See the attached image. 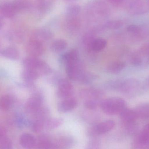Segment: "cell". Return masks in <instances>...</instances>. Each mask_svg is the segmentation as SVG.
Wrapping results in <instances>:
<instances>
[{
  "label": "cell",
  "instance_id": "35",
  "mask_svg": "<svg viewBox=\"0 0 149 149\" xmlns=\"http://www.w3.org/2000/svg\"><path fill=\"white\" fill-rule=\"evenodd\" d=\"M108 1L111 3H115V4H119L121 3L124 1L125 0H107Z\"/></svg>",
  "mask_w": 149,
  "mask_h": 149
},
{
  "label": "cell",
  "instance_id": "37",
  "mask_svg": "<svg viewBox=\"0 0 149 149\" xmlns=\"http://www.w3.org/2000/svg\"><path fill=\"white\" fill-rule=\"evenodd\" d=\"M3 25V22L2 19L0 17V30L2 28Z\"/></svg>",
  "mask_w": 149,
  "mask_h": 149
},
{
  "label": "cell",
  "instance_id": "25",
  "mask_svg": "<svg viewBox=\"0 0 149 149\" xmlns=\"http://www.w3.org/2000/svg\"><path fill=\"white\" fill-rule=\"evenodd\" d=\"M12 99L8 95H4L0 98V109L6 111L10 108L12 105Z\"/></svg>",
  "mask_w": 149,
  "mask_h": 149
},
{
  "label": "cell",
  "instance_id": "18",
  "mask_svg": "<svg viewBox=\"0 0 149 149\" xmlns=\"http://www.w3.org/2000/svg\"><path fill=\"white\" fill-rule=\"evenodd\" d=\"M63 122L61 118H49L45 121V128L47 130H53L61 126Z\"/></svg>",
  "mask_w": 149,
  "mask_h": 149
},
{
  "label": "cell",
  "instance_id": "14",
  "mask_svg": "<svg viewBox=\"0 0 149 149\" xmlns=\"http://www.w3.org/2000/svg\"><path fill=\"white\" fill-rule=\"evenodd\" d=\"M107 41L102 38H93L88 44L89 49L94 52L101 51L106 48Z\"/></svg>",
  "mask_w": 149,
  "mask_h": 149
},
{
  "label": "cell",
  "instance_id": "1",
  "mask_svg": "<svg viewBox=\"0 0 149 149\" xmlns=\"http://www.w3.org/2000/svg\"><path fill=\"white\" fill-rule=\"evenodd\" d=\"M100 105L102 111L109 115H120L127 108L125 101L119 97L105 99L100 102Z\"/></svg>",
  "mask_w": 149,
  "mask_h": 149
},
{
  "label": "cell",
  "instance_id": "10",
  "mask_svg": "<svg viewBox=\"0 0 149 149\" xmlns=\"http://www.w3.org/2000/svg\"><path fill=\"white\" fill-rule=\"evenodd\" d=\"M19 142L24 148L32 149L36 147V139L31 134L24 133L20 136Z\"/></svg>",
  "mask_w": 149,
  "mask_h": 149
},
{
  "label": "cell",
  "instance_id": "19",
  "mask_svg": "<svg viewBox=\"0 0 149 149\" xmlns=\"http://www.w3.org/2000/svg\"><path fill=\"white\" fill-rule=\"evenodd\" d=\"M17 12L28 10L31 6L29 0H15L12 2Z\"/></svg>",
  "mask_w": 149,
  "mask_h": 149
},
{
  "label": "cell",
  "instance_id": "20",
  "mask_svg": "<svg viewBox=\"0 0 149 149\" xmlns=\"http://www.w3.org/2000/svg\"><path fill=\"white\" fill-rule=\"evenodd\" d=\"M138 118L142 119L149 118V103L140 105L135 109Z\"/></svg>",
  "mask_w": 149,
  "mask_h": 149
},
{
  "label": "cell",
  "instance_id": "7",
  "mask_svg": "<svg viewBox=\"0 0 149 149\" xmlns=\"http://www.w3.org/2000/svg\"><path fill=\"white\" fill-rule=\"evenodd\" d=\"M42 98L41 95L36 94L29 99L26 104L27 112L35 114L42 107Z\"/></svg>",
  "mask_w": 149,
  "mask_h": 149
},
{
  "label": "cell",
  "instance_id": "38",
  "mask_svg": "<svg viewBox=\"0 0 149 149\" xmlns=\"http://www.w3.org/2000/svg\"><path fill=\"white\" fill-rule=\"evenodd\" d=\"M65 1L69 2H73L77 0H65Z\"/></svg>",
  "mask_w": 149,
  "mask_h": 149
},
{
  "label": "cell",
  "instance_id": "27",
  "mask_svg": "<svg viewBox=\"0 0 149 149\" xmlns=\"http://www.w3.org/2000/svg\"><path fill=\"white\" fill-rule=\"evenodd\" d=\"M45 122L39 119H35L31 124V128L32 131L35 133H38L41 132L43 129L45 128Z\"/></svg>",
  "mask_w": 149,
  "mask_h": 149
},
{
  "label": "cell",
  "instance_id": "26",
  "mask_svg": "<svg viewBox=\"0 0 149 149\" xmlns=\"http://www.w3.org/2000/svg\"><path fill=\"white\" fill-rule=\"evenodd\" d=\"M81 10V8L80 5L77 4H72L67 6L66 12L68 15L74 17L79 14Z\"/></svg>",
  "mask_w": 149,
  "mask_h": 149
},
{
  "label": "cell",
  "instance_id": "24",
  "mask_svg": "<svg viewBox=\"0 0 149 149\" xmlns=\"http://www.w3.org/2000/svg\"><path fill=\"white\" fill-rule=\"evenodd\" d=\"M67 46V43L65 40L58 39L53 42L51 45V48L54 52H59L65 49Z\"/></svg>",
  "mask_w": 149,
  "mask_h": 149
},
{
  "label": "cell",
  "instance_id": "34",
  "mask_svg": "<svg viewBox=\"0 0 149 149\" xmlns=\"http://www.w3.org/2000/svg\"><path fill=\"white\" fill-rule=\"evenodd\" d=\"M6 133L7 131L5 128L2 125H0V137L6 136Z\"/></svg>",
  "mask_w": 149,
  "mask_h": 149
},
{
  "label": "cell",
  "instance_id": "12",
  "mask_svg": "<svg viewBox=\"0 0 149 149\" xmlns=\"http://www.w3.org/2000/svg\"><path fill=\"white\" fill-rule=\"evenodd\" d=\"M0 12L3 16L8 18L14 17L18 13L12 2L2 3L0 5Z\"/></svg>",
  "mask_w": 149,
  "mask_h": 149
},
{
  "label": "cell",
  "instance_id": "8",
  "mask_svg": "<svg viewBox=\"0 0 149 149\" xmlns=\"http://www.w3.org/2000/svg\"><path fill=\"white\" fill-rule=\"evenodd\" d=\"M66 70L67 75L70 79L76 81L84 72L78 61L66 65Z\"/></svg>",
  "mask_w": 149,
  "mask_h": 149
},
{
  "label": "cell",
  "instance_id": "9",
  "mask_svg": "<svg viewBox=\"0 0 149 149\" xmlns=\"http://www.w3.org/2000/svg\"><path fill=\"white\" fill-rule=\"evenodd\" d=\"M77 105L76 99L69 97L63 99L58 105V110L60 113H66L73 110Z\"/></svg>",
  "mask_w": 149,
  "mask_h": 149
},
{
  "label": "cell",
  "instance_id": "36",
  "mask_svg": "<svg viewBox=\"0 0 149 149\" xmlns=\"http://www.w3.org/2000/svg\"><path fill=\"white\" fill-rule=\"evenodd\" d=\"M143 131L149 134V123L146 124L143 128Z\"/></svg>",
  "mask_w": 149,
  "mask_h": 149
},
{
  "label": "cell",
  "instance_id": "16",
  "mask_svg": "<svg viewBox=\"0 0 149 149\" xmlns=\"http://www.w3.org/2000/svg\"><path fill=\"white\" fill-rule=\"evenodd\" d=\"M1 55L4 57L13 60H17L19 57L18 50L13 47H8L3 49L1 52Z\"/></svg>",
  "mask_w": 149,
  "mask_h": 149
},
{
  "label": "cell",
  "instance_id": "23",
  "mask_svg": "<svg viewBox=\"0 0 149 149\" xmlns=\"http://www.w3.org/2000/svg\"><path fill=\"white\" fill-rule=\"evenodd\" d=\"M79 53L76 49H72L67 52L63 57V59L65 64L72 63L78 61Z\"/></svg>",
  "mask_w": 149,
  "mask_h": 149
},
{
  "label": "cell",
  "instance_id": "4",
  "mask_svg": "<svg viewBox=\"0 0 149 149\" xmlns=\"http://www.w3.org/2000/svg\"><path fill=\"white\" fill-rule=\"evenodd\" d=\"M44 50L42 42L32 38L26 45V52L30 56L37 57L43 53Z\"/></svg>",
  "mask_w": 149,
  "mask_h": 149
},
{
  "label": "cell",
  "instance_id": "32",
  "mask_svg": "<svg viewBox=\"0 0 149 149\" xmlns=\"http://www.w3.org/2000/svg\"><path fill=\"white\" fill-rule=\"evenodd\" d=\"M131 61L133 65L139 66L142 64L143 60L141 57L138 54H135L132 56Z\"/></svg>",
  "mask_w": 149,
  "mask_h": 149
},
{
  "label": "cell",
  "instance_id": "6",
  "mask_svg": "<svg viewBox=\"0 0 149 149\" xmlns=\"http://www.w3.org/2000/svg\"><path fill=\"white\" fill-rule=\"evenodd\" d=\"M139 82L134 79H128L119 81L115 85L117 89L125 93L135 91L139 86Z\"/></svg>",
  "mask_w": 149,
  "mask_h": 149
},
{
  "label": "cell",
  "instance_id": "33",
  "mask_svg": "<svg viewBox=\"0 0 149 149\" xmlns=\"http://www.w3.org/2000/svg\"><path fill=\"white\" fill-rule=\"evenodd\" d=\"M127 30L128 32L134 34H137L140 31V28L137 25L131 24L129 25L127 28Z\"/></svg>",
  "mask_w": 149,
  "mask_h": 149
},
{
  "label": "cell",
  "instance_id": "15",
  "mask_svg": "<svg viewBox=\"0 0 149 149\" xmlns=\"http://www.w3.org/2000/svg\"><path fill=\"white\" fill-rule=\"evenodd\" d=\"M53 37L52 32L47 29H42L37 31L34 35L32 39L43 42L49 41Z\"/></svg>",
  "mask_w": 149,
  "mask_h": 149
},
{
  "label": "cell",
  "instance_id": "39",
  "mask_svg": "<svg viewBox=\"0 0 149 149\" xmlns=\"http://www.w3.org/2000/svg\"><path fill=\"white\" fill-rule=\"evenodd\" d=\"M146 84H147V85H148V86L149 87V79H148V80H147V81H146Z\"/></svg>",
  "mask_w": 149,
  "mask_h": 149
},
{
  "label": "cell",
  "instance_id": "13",
  "mask_svg": "<svg viewBox=\"0 0 149 149\" xmlns=\"http://www.w3.org/2000/svg\"><path fill=\"white\" fill-rule=\"evenodd\" d=\"M36 147L38 149H55L54 141L45 135H42L36 139Z\"/></svg>",
  "mask_w": 149,
  "mask_h": 149
},
{
  "label": "cell",
  "instance_id": "30",
  "mask_svg": "<svg viewBox=\"0 0 149 149\" xmlns=\"http://www.w3.org/2000/svg\"><path fill=\"white\" fill-rule=\"evenodd\" d=\"M100 148L101 143L99 140L93 137L88 141L86 149H100Z\"/></svg>",
  "mask_w": 149,
  "mask_h": 149
},
{
  "label": "cell",
  "instance_id": "17",
  "mask_svg": "<svg viewBox=\"0 0 149 149\" xmlns=\"http://www.w3.org/2000/svg\"><path fill=\"white\" fill-rule=\"evenodd\" d=\"M81 96L87 100H98L101 96L100 90L94 88H88L81 92Z\"/></svg>",
  "mask_w": 149,
  "mask_h": 149
},
{
  "label": "cell",
  "instance_id": "3",
  "mask_svg": "<svg viewBox=\"0 0 149 149\" xmlns=\"http://www.w3.org/2000/svg\"><path fill=\"white\" fill-rule=\"evenodd\" d=\"M115 125V123L114 121L107 120L94 126L88 131V134L92 137L104 134L113 130Z\"/></svg>",
  "mask_w": 149,
  "mask_h": 149
},
{
  "label": "cell",
  "instance_id": "21",
  "mask_svg": "<svg viewBox=\"0 0 149 149\" xmlns=\"http://www.w3.org/2000/svg\"><path fill=\"white\" fill-rule=\"evenodd\" d=\"M40 76L36 71L34 70L26 69L22 72V77L25 81L32 82Z\"/></svg>",
  "mask_w": 149,
  "mask_h": 149
},
{
  "label": "cell",
  "instance_id": "11",
  "mask_svg": "<svg viewBox=\"0 0 149 149\" xmlns=\"http://www.w3.org/2000/svg\"><path fill=\"white\" fill-rule=\"evenodd\" d=\"M122 121L127 126L133 124L138 119V116L134 110L125 109L120 114Z\"/></svg>",
  "mask_w": 149,
  "mask_h": 149
},
{
  "label": "cell",
  "instance_id": "5",
  "mask_svg": "<svg viewBox=\"0 0 149 149\" xmlns=\"http://www.w3.org/2000/svg\"><path fill=\"white\" fill-rule=\"evenodd\" d=\"M74 93V88L71 83L65 79L59 81L57 94L59 98L64 99L71 97Z\"/></svg>",
  "mask_w": 149,
  "mask_h": 149
},
{
  "label": "cell",
  "instance_id": "22",
  "mask_svg": "<svg viewBox=\"0 0 149 149\" xmlns=\"http://www.w3.org/2000/svg\"><path fill=\"white\" fill-rule=\"evenodd\" d=\"M125 67V64L123 62L116 61L111 63L108 65L107 70L110 73L116 74L123 70Z\"/></svg>",
  "mask_w": 149,
  "mask_h": 149
},
{
  "label": "cell",
  "instance_id": "29",
  "mask_svg": "<svg viewBox=\"0 0 149 149\" xmlns=\"http://www.w3.org/2000/svg\"><path fill=\"white\" fill-rule=\"evenodd\" d=\"M123 25V22L119 20L110 21L106 23L105 27L109 29L114 30L119 29Z\"/></svg>",
  "mask_w": 149,
  "mask_h": 149
},
{
  "label": "cell",
  "instance_id": "2",
  "mask_svg": "<svg viewBox=\"0 0 149 149\" xmlns=\"http://www.w3.org/2000/svg\"><path fill=\"white\" fill-rule=\"evenodd\" d=\"M22 64L25 69L36 71L39 75H48L51 72L49 65L37 57L29 56L25 58L23 60Z\"/></svg>",
  "mask_w": 149,
  "mask_h": 149
},
{
  "label": "cell",
  "instance_id": "31",
  "mask_svg": "<svg viewBox=\"0 0 149 149\" xmlns=\"http://www.w3.org/2000/svg\"><path fill=\"white\" fill-rule=\"evenodd\" d=\"M98 100H87L85 102V107L90 110H94L99 105Z\"/></svg>",
  "mask_w": 149,
  "mask_h": 149
},
{
  "label": "cell",
  "instance_id": "28",
  "mask_svg": "<svg viewBox=\"0 0 149 149\" xmlns=\"http://www.w3.org/2000/svg\"><path fill=\"white\" fill-rule=\"evenodd\" d=\"M12 149V143L9 138L6 136L0 137V149Z\"/></svg>",
  "mask_w": 149,
  "mask_h": 149
}]
</instances>
